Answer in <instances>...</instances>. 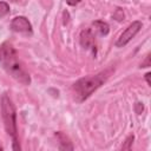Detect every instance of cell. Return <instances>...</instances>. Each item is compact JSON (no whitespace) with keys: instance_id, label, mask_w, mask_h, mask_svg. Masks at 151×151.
Listing matches in <instances>:
<instances>
[{"instance_id":"277c9868","label":"cell","mask_w":151,"mask_h":151,"mask_svg":"<svg viewBox=\"0 0 151 151\" xmlns=\"http://www.w3.org/2000/svg\"><path fill=\"white\" fill-rule=\"evenodd\" d=\"M140 28H142V22L138 21V20L137 21H133L132 24H130L125 28V31H123V33L119 35V38H118V40L116 42V46L117 47H124L140 31Z\"/></svg>"},{"instance_id":"ac0fdd59","label":"cell","mask_w":151,"mask_h":151,"mask_svg":"<svg viewBox=\"0 0 151 151\" xmlns=\"http://www.w3.org/2000/svg\"><path fill=\"white\" fill-rule=\"evenodd\" d=\"M0 150H2V146H1V144H0Z\"/></svg>"},{"instance_id":"7c38bea8","label":"cell","mask_w":151,"mask_h":151,"mask_svg":"<svg viewBox=\"0 0 151 151\" xmlns=\"http://www.w3.org/2000/svg\"><path fill=\"white\" fill-rule=\"evenodd\" d=\"M134 110H136V113L140 114V113L143 112V110H144L143 104H142V103H136V104H134Z\"/></svg>"},{"instance_id":"9c48e42d","label":"cell","mask_w":151,"mask_h":151,"mask_svg":"<svg viewBox=\"0 0 151 151\" xmlns=\"http://www.w3.org/2000/svg\"><path fill=\"white\" fill-rule=\"evenodd\" d=\"M9 13V6L5 1H0V18L7 15Z\"/></svg>"},{"instance_id":"30bf717a","label":"cell","mask_w":151,"mask_h":151,"mask_svg":"<svg viewBox=\"0 0 151 151\" xmlns=\"http://www.w3.org/2000/svg\"><path fill=\"white\" fill-rule=\"evenodd\" d=\"M133 139H134L133 134H130V136L126 138V140L124 142V144H123V146H122V150H130V149H131V146H132Z\"/></svg>"},{"instance_id":"3957f363","label":"cell","mask_w":151,"mask_h":151,"mask_svg":"<svg viewBox=\"0 0 151 151\" xmlns=\"http://www.w3.org/2000/svg\"><path fill=\"white\" fill-rule=\"evenodd\" d=\"M1 113H2V119H4L6 132L13 138V150H20V145L18 144L15 107L11 98L7 96V93H4L1 97Z\"/></svg>"},{"instance_id":"8992f818","label":"cell","mask_w":151,"mask_h":151,"mask_svg":"<svg viewBox=\"0 0 151 151\" xmlns=\"http://www.w3.org/2000/svg\"><path fill=\"white\" fill-rule=\"evenodd\" d=\"M80 45L90 50L92 52H96V34L92 32L91 28H85L81 31L80 33Z\"/></svg>"},{"instance_id":"9a60e30c","label":"cell","mask_w":151,"mask_h":151,"mask_svg":"<svg viewBox=\"0 0 151 151\" xmlns=\"http://www.w3.org/2000/svg\"><path fill=\"white\" fill-rule=\"evenodd\" d=\"M150 73H146L145 74V79H146V83H147V85H151V81H150Z\"/></svg>"},{"instance_id":"4fadbf2b","label":"cell","mask_w":151,"mask_h":151,"mask_svg":"<svg viewBox=\"0 0 151 151\" xmlns=\"http://www.w3.org/2000/svg\"><path fill=\"white\" fill-rule=\"evenodd\" d=\"M149 66H150V55L147 54V55H146V59H145V61H144V63H142L140 67H149Z\"/></svg>"},{"instance_id":"5bb4252c","label":"cell","mask_w":151,"mask_h":151,"mask_svg":"<svg viewBox=\"0 0 151 151\" xmlns=\"http://www.w3.org/2000/svg\"><path fill=\"white\" fill-rule=\"evenodd\" d=\"M81 0H66V2L70 5V6H76L77 4H79Z\"/></svg>"},{"instance_id":"5b68a950","label":"cell","mask_w":151,"mask_h":151,"mask_svg":"<svg viewBox=\"0 0 151 151\" xmlns=\"http://www.w3.org/2000/svg\"><path fill=\"white\" fill-rule=\"evenodd\" d=\"M11 28L14 32L18 33H25V34H32V25L25 17H15L11 21Z\"/></svg>"},{"instance_id":"2e32d148","label":"cell","mask_w":151,"mask_h":151,"mask_svg":"<svg viewBox=\"0 0 151 151\" xmlns=\"http://www.w3.org/2000/svg\"><path fill=\"white\" fill-rule=\"evenodd\" d=\"M0 60H1V47H0Z\"/></svg>"},{"instance_id":"8fae6325","label":"cell","mask_w":151,"mask_h":151,"mask_svg":"<svg viewBox=\"0 0 151 151\" xmlns=\"http://www.w3.org/2000/svg\"><path fill=\"white\" fill-rule=\"evenodd\" d=\"M113 18H114V19H117L118 21H120V20H123V19H124V13L118 8V9L116 11V13L113 14Z\"/></svg>"},{"instance_id":"ba28073f","label":"cell","mask_w":151,"mask_h":151,"mask_svg":"<svg viewBox=\"0 0 151 151\" xmlns=\"http://www.w3.org/2000/svg\"><path fill=\"white\" fill-rule=\"evenodd\" d=\"M55 137L59 140V149L60 150H73L72 142L70 140V138L65 133H63V132L59 131V132L55 133Z\"/></svg>"},{"instance_id":"52a82bcc","label":"cell","mask_w":151,"mask_h":151,"mask_svg":"<svg viewBox=\"0 0 151 151\" xmlns=\"http://www.w3.org/2000/svg\"><path fill=\"white\" fill-rule=\"evenodd\" d=\"M92 32L96 34V35H100V37H104V35H107L109 32H110V26L107 22L105 21H101V20H97V21H93L92 22Z\"/></svg>"},{"instance_id":"e0dca14e","label":"cell","mask_w":151,"mask_h":151,"mask_svg":"<svg viewBox=\"0 0 151 151\" xmlns=\"http://www.w3.org/2000/svg\"><path fill=\"white\" fill-rule=\"evenodd\" d=\"M11 1H13V2H17V1H19V0H11Z\"/></svg>"},{"instance_id":"6da1fadb","label":"cell","mask_w":151,"mask_h":151,"mask_svg":"<svg viewBox=\"0 0 151 151\" xmlns=\"http://www.w3.org/2000/svg\"><path fill=\"white\" fill-rule=\"evenodd\" d=\"M1 61L6 72L20 84L27 86L31 84V77L19 60L18 53L9 42L1 45Z\"/></svg>"},{"instance_id":"7a4b0ae2","label":"cell","mask_w":151,"mask_h":151,"mask_svg":"<svg viewBox=\"0 0 151 151\" xmlns=\"http://www.w3.org/2000/svg\"><path fill=\"white\" fill-rule=\"evenodd\" d=\"M113 72L112 68H107L105 71H101L93 76H87L84 78H80L72 85V91L74 93V99L78 103H81L86 100L94 91H97L111 76Z\"/></svg>"}]
</instances>
